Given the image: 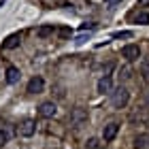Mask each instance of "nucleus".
I'll use <instances>...</instances> for the list:
<instances>
[{
	"label": "nucleus",
	"mask_w": 149,
	"mask_h": 149,
	"mask_svg": "<svg viewBox=\"0 0 149 149\" xmlns=\"http://www.w3.org/2000/svg\"><path fill=\"white\" fill-rule=\"evenodd\" d=\"M70 34V30L68 28H64V30H60V36H62V38H66V36H68Z\"/></svg>",
	"instance_id": "obj_20"
},
{
	"label": "nucleus",
	"mask_w": 149,
	"mask_h": 149,
	"mask_svg": "<svg viewBox=\"0 0 149 149\" xmlns=\"http://www.w3.org/2000/svg\"><path fill=\"white\" fill-rule=\"evenodd\" d=\"M85 38H90V34H87V36H85V34H81L77 40H74V43H77V45H81V43H85Z\"/></svg>",
	"instance_id": "obj_19"
},
{
	"label": "nucleus",
	"mask_w": 149,
	"mask_h": 149,
	"mask_svg": "<svg viewBox=\"0 0 149 149\" xmlns=\"http://www.w3.org/2000/svg\"><path fill=\"white\" fill-rule=\"evenodd\" d=\"M113 90V83H111V77H102L98 81V92L100 94H111Z\"/></svg>",
	"instance_id": "obj_11"
},
{
	"label": "nucleus",
	"mask_w": 149,
	"mask_h": 149,
	"mask_svg": "<svg viewBox=\"0 0 149 149\" xmlns=\"http://www.w3.org/2000/svg\"><path fill=\"white\" fill-rule=\"evenodd\" d=\"M139 6H149V0H139Z\"/></svg>",
	"instance_id": "obj_21"
},
{
	"label": "nucleus",
	"mask_w": 149,
	"mask_h": 149,
	"mask_svg": "<svg viewBox=\"0 0 149 149\" xmlns=\"http://www.w3.org/2000/svg\"><path fill=\"white\" fill-rule=\"evenodd\" d=\"M100 145H102V143H100V139H90L85 143V149H100Z\"/></svg>",
	"instance_id": "obj_16"
},
{
	"label": "nucleus",
	"mask_w": 149,
	"mask_h": 149,
	"mask_svg": "<svg viewBox=\"0 0 149 149\" xmlns=\"http://www.w3.org/2000/svg\"><path fill=\"white\" fill-rule=\"evenodd\" d=\"M30 94H40L45 90V81H43V77H32L30 81H28V87H26Z\"/></svg>",
	"instance_id": "obj_7"
},
{
	"label": "nucleus",
	"mask_w": 149,
	"mask_h": 149,
	"mask_svg": "<svg viewBox=\"0 0 149 149\" xmlns=\"http://www.w3.org/2000/svg\"><path fill=\"white\" fill-rule=\"evenodd\" d=\"M121 56H124L128 62H134V60L141 58V47L139 45H126L124 49H121Z\"/></svg>",
	"instance_id": "obj_4"
},
{
	"label": "nucleus",
	"mask_w": 149,
	"mask_h": 149,
	"mask_svg": "<svg viewBox=\"0 0 149 149\" xmlns=\"http://www.w3.org/2000/svg\"><path fill=\"white\" fill-rule=\"evenodd\" d=\"M19 43H22V36L19 34H11V36H6L4 38V43H2V49H15V47H19Z\"/></svg>",
	"instance_id": "obj_9"
},
{
	"label": "nucleus",
	"mask_w": 149,
	"mask_h": 149,
	"mask_svg": "<svg viewBox=\"0 0 149 149\" xmlns=\"http://www.w3.org/2000/svg\"><path fill=\"white\" fill-rule=\"evenodd\" d=\"M6 143H9V132L0 128V147H4Z\"/></svg>",
	"instance_id": "obj_17"
},
{
	"label": "nucleus",
	"mask_w": 149,
	"mask_h": 149,
	"mask_svg": "<svg viewBox=\"0 0 149 149\" xmlns=\"http://www.w3.org/2000/svg\"><path fill=\"white\" fill-rule=\"evenodd\" d=\"M4 2H6V0H0V6H2V4H4Z\"/></svg>",
	"instance_id": "obj_23"
},
{
	"label": "nucleus",
	"mask_w": 149,
	"mask_h": 149,
	"mask_svg": "<svg viewBox=\"0 0 149 149\" xmlns=\"http://www.w3.org/2000/svg\"><path fill=\"white\" fill-rule=\"evenodd\" d=\"M19 77H22V72H19V68H15V66H9L6 68V83H17Z\"/></svg>",
	"instance_id": "obj_10"
},
{
	"label": "nucleus",
	"mask_w": 149,
	"mask_h": 149,
	"mask_svg": "<svg viewBox=\"0 0 149 149\" xmlns=\"http://www.w3.org/2000/svg\"><path fill=\"white\" fill-rule=\"evenodd\" d=\"M117 130H119V126L115 124V121L107 124V126H104V130H102V139H104V141H113V139H115V134H117Z\"/></svg>",
	"instance_id": "obj_8"
},
{
	"label": "nucleus",
	"mask_w": 149,
	"mask_h": 149,
	"mask_svg": "<svg viewBox=\"0 0 149 149\" xmlns=\"http://www.w3.org/2000/svg\"><path fill=\"white\" fill-rule=\"evenodd\" d=\"M132 36V32H115V34H113V38H130Z\"/></svg>",
	"instance_id": "obj_18"
},
{
	"label": "nucleus",
	"mask_w": 149,
	"mask_h": 149,
	"mask_svg": "<svg viewBox=\"0 0 149 149\" xmlns=\"http://www.w3.org/2000/svg\"><path fill=\"white\" fill-rule=\"evenodd\" d=\"M34 132H36V121H32V119H26L17 126V134L24 136V139H30Z\"/></svg>",
	"instance_id": "obj_3"
},
{
	"label": "nucleus",
	"mask_w": 149,
	"mask_h": 149,
	"mask_svg": "<svg viewBox=\"0 0 149 149\" xmlns=\"http://www.w3.org/2000/svg\"><path fill=\"white\" fill-rule=\"evenodd\" d=\"M53 32H56V28H53V26H43V28H38L36 34H38L40 38H47V36H51Z\"/></svg>",
	"instance_id": "obj_14"
},
{
	"label": "nucleus",
	"mask_w": 149,
	"mask_h": 149,
	"mask_svg": "<svg viewBox=\"0 0 149 149\" xmlns=\"http://www.w3.org/2000/svg\"><path fill=\"white\" fill-rule=\"evenodd\" d=\"M130 121L134 126H143V124H149V113L147 109H139V111H134L130 115Z\"/></svg>",
	"instance_id": "obj_6"
},
{
	"label": "nucleus",
	"mask_w": 149,
	"mask_h": 149,
	"mask_svg": "<svg viewBox=\"0 0 149 149\" xmlns=\"http://www.w3.org/2000/svg\"><path fill=\"white\" fill-rule=\"evenodd\" d=\"M128 100H130V92H128L124 85H119L115 92H111V104L115 109H124L128 104Z\"/></svg>",
	"instance_id": "obj_1"
},
{
	"label": "nucleus",
	"mask_w": 149,
	"mask_h": 149,
	"mask_svg": "<svg viewBox=\"0 0 149 149\" xmlns=\"http://www.w3.org/2000/svg\"><path fill=\"white\" fill-rule=\"evenodd\" d=\"M145 104H147V107H149V92H147V94H145Z\"/></svg>",
	"instance_id": "obj_22"
},
{
	"label": "nucleus",
	"mask_w": 149,
	"mask_h": 149,
	"mask_svg": "<svg viewBox=\"0 0 149 149\" xmlns=\"http://www.w3.org/2000/svg\"><path fill=\"white\" fill-rule=\"evenodd\" d=\"M141 74H143L145 83H149V56H145L143 62H141Z\"/></svg>",
	"instance_id": "obj_13"
},
{
	"label": "nucleus",
	"mask_w": 149,
	"mask_h": 149,
	"mask_svg": "<svg viewBox=\"0 0 149 149\" xmlns=\"http://www.w3.org/2000/svg\"><path fill=\"white\" fill-rule=\"evenodd\" d=\"M68 121H70V126H72V128H79L81 124H85V121H87V111H85V109H81V107L72 109V111L68 113Z\"/></svg>",
	"instance_id": "obj_2"
},
{
	"label": "nucleus",
	"mask_w": 149,
	"mask_h": 149,
	"mask_svg": "<svg viewBox=\"0 0 149 149\" xmlns=\"http://www.w3.org/2000/svg\"><path fill=\"white\" fill-rule=\"evenodd\" d=\"M56 113H58V107H56V102H43V104L38 107V115H40V117H45V119L56 117Z\"/></svg>",
	"instance_id": "obj_5"
},
{
	"label": "nucleus",
	"mask_w": 149,
	"mask_h": 149,
	"mask_svg": "<svg viewBox=\"0 0 149 149\" xmlns=\"http://www.w3.org/2000/svg\"><path fill=\"white\" fill-rule=\"evenodd\" d=\"M136 24H143V26H147L149 24V13H145V11H141V13H136Z\"/></svg>",
	"instance_id": "obj_15"
},
{
	"label": "nucleus",
	"mask_w": 149,
	"mask_h": 149,
	"mask_svg": "<svg viewBox=\"0 0 149 149\" xmlns=\"http://www.w3.org/2000/svg\"><path fill=\"white\" fill-rule=\"evenodd\" d=\"M134 149H149V134H139L134 139Z\"/></svg>",
	"instance_id": "obj_12"
}]
</instances>
